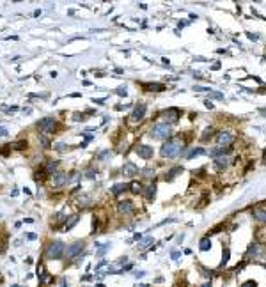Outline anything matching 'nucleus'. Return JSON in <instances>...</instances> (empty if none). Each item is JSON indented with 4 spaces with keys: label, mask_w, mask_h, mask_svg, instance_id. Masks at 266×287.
Instances as JSON below:
<instances>
[{
    "label": "nucleus",
    "mask_w": 266,
    "mask_h": 287,
    "mask_svg": "<svg viewBox=\"0 0 266 287\" xmlns=\"http://www.w3.org/2000/svg\"><path fill=\"white\" fill-rule=\"evenodd\" d=\"M183 151H185V142L181 140V137H170L161 145L160 154L163 158H176V156H179Z\"/></svg>",
    "instance_id": "nucleus-1"
},
{
    "label": "nucleus",
    "mask_w": 266,
    "mask_h": 287,
    "mask_svg": "<svg viewBox=\"0 0 266 287\" xmlns=\"http://www.w3.org/2000/svg\"><path fill=\"white\" fill-rule=\"evenodd\" d=\"M64 252H66V245L60 239L50 241L48 245H46V257L48 259H60Z\"/></svg>",
    "instance_id": "nucleus-2"
},
{
    "label": "nucleus",
    "mask_w": 266,
    "mask_h": 287,
    "mask_svg": "<svg viewBox=\"0 0 266 287\" xmlns=\"http://www.w3.org/2000/svg\"><path fill=\"white\" fill-rule=\"evenodd\" d=\"M149 135L156 140H163V138H169L170 137V126L165 124V122H160V124H154L149 131Z\"/></svg>",
    "instance_id": "nucleus-3"
},
{
    "label": "nucleus",
    "mask_w": 266,
    "mask_h": 287,
    "mask_svg": "<svg viewBox=\"0 0 266 287\" xmlns=\"http://www.w3.org/2000/svg\"><path fill=\"white\" fill-rule=\"evenodd\" d=\"M55 126H57V120L55 119H43V120H39L37 122V129L39 131H43V133H53L55 131Z\"/></svg>",
    "instance_id": "nucleus-4"
},
{
    "label": "nucleus",
    "mask_w": 266,
    "mask_h": 287,
    "mask_svg": "<svg viewBox=\"0 0 266 287\" xmlns=\"http://www.w3.org/2000/svg\"><path fill=\"white\" fill-rule=\"evenodd\" d=\"M163 117H165V124L170 122V124H176L181 117V110L179 108H167L163 112Z\"/></svg>",
    "instance_id": "nucleus-5"
},
{
    "label": "nucleus",
    "mask_w": 266,
    "mask_h": 287,
    "mask_svg": "<svg viewBox=\"0 0 266 287\" xmlns=\"http://www.w3.org/2000/svg\"><path fill=\"white\" fill-rule=\"evenodd\" d=\"M232 140H234V137H232L229 131H220V133H216V142H218V147H229Z\"/></svg>",
    "instance_id": "nucleus-6"
},
{
    "label": "nucleus",
    "mask_w": 266,
    "mask_h": 287,
    "mask_svg": "<svg viewBox=\"0 0 266 287\" xmlns=\"http://www.w3.org/2000/svg\"><path fill=\"white\" fill-rule=\"evenodd\" d=\"M146 110H147V106L146 105H137L135 108H133V112H131V115H130V119L131 120H142L144 119V115H146Z\"/></svg>",
    "instance_id": "nucleus-7"
},
{
    "label": "nucleus",
    "mask_w": 266,
    "mask_h": 287,
    "mask_svg": "<svg viewBox=\"0 0 266 287\" xmlns=\"http://www.w3.org/2000/svg\"><path fill=\"white\" fill-rule=\"evenodd\" d=\"M135 152L138 154L140 158H144V160H151L153 154H154L153 147H149V145H138V147L135 149Z\"/></svg>",
    "instance_id": "nucleus-8"
},
{
    "label": "nucleus",
    "mask_w": 266,
    "mask_h": 287,
    "mask_svg": "<svg viewBox=\"0 0 266 287\" xmlns=\"http://www.w3.org/2000/svg\"><path fill=\"white\" fill-rule=\"evenodd\" d=\"M83 246H85V243L83 241H76V243H73V245L68 248V257H75V255H78V253L83 250Z\"/></svg>",
    "instance_id": "nucleus-9"
},
{
    "label": "nucleus",
    "mask_w": 266,
    "mask_h": 287,
    "mask_svg": "<svg viewBox=\"0 0 266 287\" xmlns=\"http://www.w3.org/2000/svg\"><path fill=\"white\" fill-rule=\"evenodd\" d=\"M123 174L128 175V177H133V175H137V174H138V167H137L135 163L128 161V163H124V167H123Z\"/></svg>",
    "instance_id": "nucleus-10"
},
{
    "label": "nucleus",
    "mask_w": 266,
    "mask_h": 287,
    "mask_svg": "<svg viewBox=\"0 0 266 287\" xmlns=\"http://www.w3.org/2000/svg\"><path fill=\"white\" fill-rule=\"evenodd\" d=\"M252 216L261 223H266V207H254L252 209Z\"/></svg>",
    "instance_id": "nucleus-11"
},
{
    "label": "nucleus",
    "mask_w": 266,
    "mask_h": 287,
    "mask_svg": "<svg viewBox=\"0 0 266 287\" xmlns=\"http://www.w3.org/2000/svg\"><path fill=\"white\" fill-rule=\"evenodd\" d=\"M232 151V147H215L209 151V156L211 158H220V156H227V154Z\"/></svg>",
    "instance_id": "nucleus-12"
},
{
    "label": "nucleus",
    "mask_w": 266,
    "mask_h": 287,
    "mask_svg": "<svg viewBox=\"0 0 266 287\" xmlns=\"http://www.w3.org/2000/svg\"><path fill=\"white\" fill-rule=\"evenodd\" d=\"M117 209H119V213L130 215V213H133V202L131 200H121L117 204Z\"/></svg>",
    "instance_id": "nucleus-13"
},
{
    "label": "nucleus",
    "mask_w": 266,
    "mask_h": 287,
    "mask_svg": "<svg viewBox=\"0 0 266 287\" xmlns=\"http://www.w3.org/2000/svg\"><path fill=\"white\" fill-rule=\"evenodd\" d=\"M142 195L146 197V200H154V197H156V184H151V186H146V188L142 190Z\"/></svg>",
    "instance_id": "nucleus-14"
},
{
    "label": "nucleus",
    "mask_w": 266,
    "mask_h": 287,
    "mask_svg": "<svg viewBox=\"0 0 266 287\" xmlns=\"http://www.w3.org/2000/svg\"><path fill=\"white\" fill-rule=\"evenodd\" d=\"M68 181H69L68 174H62V172H60V174H55V175H53V184H55V186H64Z\"/></svg>",
    "instance_id": "nucleus-15"
},
{
    "label": "nucleus",
    "mask_w": 266,
    "mask_h": 287,
    "mask_svg": "<svg viewBox=\"0 0 266 287\" xmlns=\"http://www.w3.org/2000/svg\"><path fill=\"white\" fill-rule=\"evenodd\" d=\"M215 167L216 170H224L229 167V158L227 156H220V158H215Z\"/></svg>",
    "instance_id": "nucleus-16"
},
{
    "label": "nucleus",
    "mask_w": 266,
    "mask_h": 287,
    "mask_svg": "<svg viewBox=\"0 0 266 287\" xmlns=\"http://www.w3.org/2000/svg\"><path fill=\"white\" fill-rule=\"evenodd\" d=\"M181 172H183V167H172L167 174H165V181H172L176 175H177V174H181Z\"/></svg>",
    "instance_id": "nucleus-17"
},
{
    "label": "nucleus",
    "mask_w": 266,
    "mask_h": 287,
    "mask_svg": "<svg viewBox=\"0 0 266 287\" xmlns=\"http://www.w3.org/2000/svg\"><path fill=\"white\" fill-rule=\"evenodd\" d=\"M144 89H147V91H154V92H161V91H165V85L163 83H144L142 85Z\"/></svg>",
    "instance_id": "nucleus-18"
},
{
    "label": "nucleus",
    "mask_w": 266,
    "mask_h": 287,
    "mask_svg": "<svg viewBox=\"0 0 266 287\" xmlns=\"http://www.w3.org/2000/svg\"><path fill=\"white\" fill-rule=\"evenodd\" d=\"M128 190H130V191H133V193H142L144 186H142L140 183H137V181H131V183L128 184Z\"/></svg>",
    "instance_id": "nucleus-19"
},
{
    "label": "nucleus",
    "mask_w": 266,
    "mask_h": 287,
    "mask_svg": "<svg viewBox=\"0 0 266 287\" xmlns=\"http://www.w3.org/2000/svg\"><path fill=\"white\" fill-rule=\"evenodd\" d=\"M199 246H201L202 252H208L209 248H211V239H209V236H206V238H202L201 241H199Z\"/></svg>",
    "instance_id": "nucleus-20"
},
{
    "label": "nucleus",
    "mask_w": 266,
    "mask_h": 287,
    "mask_svg": "<svg viewBox=\"0 0 266 287\" xmlns=\"http://www.w3.org/2000/svg\"><path fill=\"white\" fill-rule=\"evenodd\" d=\"M57 161H53V160H46V163H44V170H46L48 174H52L55 168H57Z\"/></svg>",
    "instance_id": "nucleus-21"
},
{
    "label": "nucleus",
    "mask_w": 266,
    "mask_h": 287,
    "mask_svg": "<svg viewBox=\"0 0 266 287\" xmlns=\"http://www.w3.org/2000/svg\"><path fill=\"white\" fill-rule=\"evenodd\" d=\"M128 190V184H124V183H121V184H115L114 188H112V193L114 195H121L123 191H126Z\"/></svg>",
    "instance_id": "nucleus-22"
},
{
    "label": "nucleus",
    "mask_w": 266,
    "mask_h": 287,
    "mask_svg": "<svg viewBox=\"0 0 266 287\" xmlns=\"http://www.w3.org/2000/svg\"><path fill=\"white\" fill-rule=\"evenodd\" d=\"M206 151L202 149V147H195V149H192L190 152L186 154V160H190V158H193V156H199V154H204Z\"/></svg>",
    "instance_id": "nucleus-23"
},
{
    "label": "nucleus",
    "mask_w": 266,
    "mask_h": 287,
    "mask_svg": "<svg viewBox=\"0 0 266 287\" xmlns=\"http://www.w3.org/2000/svg\"><path fill=\"white\" fill-rule=\"evenodd\" d=\"M213 135H215V128H206V129H204V135L201 137V140H202V142H206L208 138H211Z\"/></svg>",
    "instance_id": "nucleus-24"
},
{
    "label": "nucleus",
    "mask_w": 266,
    "mask_h": 287,
    "mask_svg": "<svg viewBox=\"0 0 266 287\" xmlns=\"http://www.w3.org/2000/svg\"><path fill=\"white\" fill-rule=\"evenodd\" d=\"M229 255H231V250H229V248H224V255H222V262H220V268H224L225 264L229 262Z\"/></svg>",
    "instance_id": "nucleus-25"
},
{
    "label": "nucleus",
    "mask_w": 266,
    "mask_h": 287,
    "mask_svg": "<svg viewBox=\"0 0 266 287\" xmlns=\"http://www.w3.org/2000/svg\"><path fill=\"white\" fill-rule=\"evenodd\" d=\"M91 202H92V200H91V197H87V195H83V197L78 198V206H83V207H87Z\"/></svg>",
    "instance_id": "nucleus-26"
},
{
    "label": "nucleus",
    "mask_w": 266,
    "mask_h": 287,
    "mask_svg": "<svg viewBox=\"0 0 266 287\" xmlns=\"http://www.w3.org/2000/svg\"><path fill=\"white\" fill-rule=\"evenodd\" d=\"M11 147H14V149H25L27 147V142L25 140H18V142H14V144H9Z\"/></svg>",
    "instance_id": "nucleus-27"
},
{
    "label": "nucleus",
    "mask_w": 266,
    "mask_h": 287,
    "mask_svg": "<svg viewBox=\"0 0 266 287\" xmlns=\"http://www.w3.org/2000/svg\"><path fill=\"white\" fill-rule=\"evenodd\" d=\"M78 222V216H71V220H69V223H66V230H71L73 227H75V223Z\"/></svg>",
    "instance_id": "nucleus-28"
},
{
    "label": "nucleus",
    "mask_w": 266,
    "mask_h": 287,
    "mask_svg": "<svg viewBox=\"0 0 266 287\" xmlns=\"http://www.w3.org/2000/svg\"><path fill=\"white\" fill-rule=\"evenodd\" d=\"M142 174L146 175V177H153V175H154V170L147 167V168H142Z\"/></svg>",
    "instance_id": "nucleus-29"
},
{
    "label": "nucleus",
    "mask_w": 266,
    "mask_h": 287,
    "mask_svg": "<svg viewBox=\"0 0 266 287\" xmlns=\"http://www.w3.org/2000/svg\"><path fill=\"white\" fill-rule=\"evenodd\" d=\"M209 97H213V99H224V94H220V92H213V91H209Z\"/></svg>",
    "instance_id": "nucleus-30"
},
{
    "label": "nucleus",
    "mask_w": 266,
    "mask_h": 287,
    "mask_svg": "<svg viewBox=\"0 0 266 287\" xmlns=\"http://www.w3.org/2000/svg\"><path fill=\"white\" fill-rule=\"evenodd\" d=\"M108 248H110V243H106V245H101V248L98 250V255H103V253H105Z\"/></svg>",
    "instance_id": "nucleus-31"
},
{
    "label": "nucleus",
    "mask_w": 266,
    "mask_h": 287,
    "mask_svg": "<svg viewBox=\"0 0 266 287\" xmlns=\"http://www.w3.org/2000/svg\"><path fill=\"white\" fill-rule=\"evenodd\" d=\"M241 287H257V282H256V280H247Z\"/></svg>",
    "instance_id": "nucleus-32"
},
{
    "label": "nucleus",
    "mask_w": 266,
    "mask_h": 287,
    "mask_svg": "<svg viewBox=\"0 0 266 287\" xmlns=\"http://www.w3.org/2000/svg\"><path fill=\"white\" fill-rule=\"evenodd\" d=\"M106 262H108V261H99V262L96 264V271H99V269H103V268L106 266Z\"/></svg>",
    "instance_id": "nucleus-33"
},
{
    "label": "nucleus",
    "mask_w": 266,
    "mask_h": 287,
    "mask_svg": "<svg viewBox=\"0 0 266 287\" xmlns=\"http://www.w3.org/2000/svg\"><path fill=\"white\" fill-rule=\"evenodd\" d=\"M193 91H201V92H209L211 89H208V87H199V85H195V87H193Z\"/></svg>",
    "instance_id": "nucleus-34"
},
{
    "label": "nucleus",
    "mask_w": 266,
    "mask_h": 287,
    "mask_svg": "<svg viewBox=\"0 0 266 287\" xmlns=\"http://www.w3.org/2000/svg\"><path fill=\"white\" fill-rule=\"evenodd\" d=\"M117 94L119 96H126L128 92H126V87H119V89H117Z\"/></svg>",
    "instance_id": "nucleus-35"
},
{
    "label": "nucleus",
    "mask_w": 266,
    "mask_h": 287,
    "mask_svg": "<svg viewBox=\"0 0 266 287\" xmlns=\"http://www.w3.org/2000/svg\"><path fill=\"white\" fill-rule=\"evenodd\" d=\"M204 106H206V108H209V110H213V106H215V105H213L211 101H209V99H206V101H204Z\"/></svg>",
    "instance_id": "nucleus-36"
},
{
    "label": "nucleus",
    "mask_w": 266,
    "mask_h": 287,
    "mask_svg": "<svg viewBox=\"0 0 266 287\" xmlns=\"http://www.w3.org/2000/svg\"><path fill=\"white\" fill-rule=\"evenodd\" d=\"M144 275H146V271H137V273H135V277H137V278H142Z\"/></svg>",
    "instance_id": "nucleus-37"
},
{
    "label": "nucleus",
    "mask_w": 266,
    "mask_h": 287,
    "mask_svg": "<svg viewBox=\"0 0 266 287\" xmlns=\"http://www.w3.org/2000/svg\"><path fill=\"white\" fill-rule=\"evenodd\" d=\"M211 69H213V71H216V69H220V62H215V64H213V66H211Z\"/></svg>",
    "instance_id": "nucleus-38"
},
{
    "label": "nucleus",
    "mask_w": 266,
    "mask_h": 287,
    "mask_svg": "<svg viewBox=\"0 0 266 287\" xmlns=\"http://www.w3.org/2000/svg\"><path fill=\"white\" fill-rule=\"evenodd\" d=\"M7 135V129L5 128H0V137H5Z\"/></svg>",
    "instance_id": "nucleus-39"
},
{
    "label": "nucleus",
    "mask_w": 266,
    "mask_h": 287,
    "mask_svg": "<svg viewBox=\"0 0 266 287\" xmlns=\"http://www.w3.org/2000/svg\"><path fill=\"white\" fill-rule=\"evenodd\" d=\"M82 280H92V275H83Z\"/></svg>",
    "instance_id": "nucleus-40"
},
{
    "label": "nucleus",
    "mask_w": 266,
    "mask_h": 287,
    "mask_svg": "<svg viewBox=\"0 0 266 287\" xmlns=\"http://www.w3.org/2000/svg\"><path fill=\"white\" fill-rule=\"evenodd\" d=\"M179 255H181L179 252H174V253H172V259H179Z\"/></svg>",
    "instance_id": "nucleus-41"
},
{
    "label": "nucleus",
    "mask_w": 266,
    "mask_h": 287,
    "mask_svg": "<svg viewBox=\"0 0 266 287\" xmlns=\"http://www.w3.org/2000/svg\"><path fill=\"white\" fill-rule=\"evenodd\" d=\"M247 36H248V37H250V39H254V41H256V39H257V36H256V34H250V32H248V34H247Z\"/></svg>",
    "instance_id": "nucleus-42"
},
{
    "label": "nucleus",
    "mask_w": 266,
    "mask_h": 287,
    "mask_svg": "<svg viewBox=\"0 0 266 287\" xmlns=\"http://www.w3.org/2000/svg\"><path fill=\"white\" fill-rule=\"evenodd\" d=\"M263 163L266 165V149H264V152H263Z\"/></svg>",
    "instance_id": "nucleus-43"
},
{
    "label": "nucleus",
    "mask_w": 266,
    "mask_h": 287,
    "mask_svg": "<svg viewBox=\"0 0 266 287\" xmlns=\"http://www.w3.org/2000/svg\"><path fill=\"white\" fill-rule=\"evenodd\" d=\"M202 287H211V284H204V285H202Z\"/></svg>",
    "instance_id": "nucleus-44"
},
{
    "label": "nucleus",
    "mask_w": 266,
    "mask_h": 287,
    "mask_svg": "<svg viewBox=\"0 0 266 287\" xmlns=\"http://www.w3.org/2000/svg\"><path fill=\"white\" fill-rule=\"evenodd\" d=\"M261 114H263V115H266V110H261Z\"/></svg>",
    "instance_id": "nucleus-45"
},
{
    "label": "nucleus",
    "mask_w": 266,
    "mask_h": 287,
    "mask_svg": "<svg viewBox=\"0 0 266 287\" xmlns=\"http://www.w3.org/2000/svg\"><path fill=\"white\" fill-rule=\"evenodd\" d=\"M96 287H105V285H103V284H98V285H96Z\"/></svg>",
    "instance_id": "nucleus-46"
},
{
    "label": "nucleus",
    "mask_w": 266,
    "mask_h": 287,
    "mask_svg": "<svg viewBox=\"0 0 266 287\" xmlns=\"http://www.w3.org/2000/svg\"><path fill=\"white\" fill-rule=\"evenodd\" d=\"M13 287H20V285H13Z\"/></svg>",
    "instance_id": "nucleus-47"
}]
</instances>
